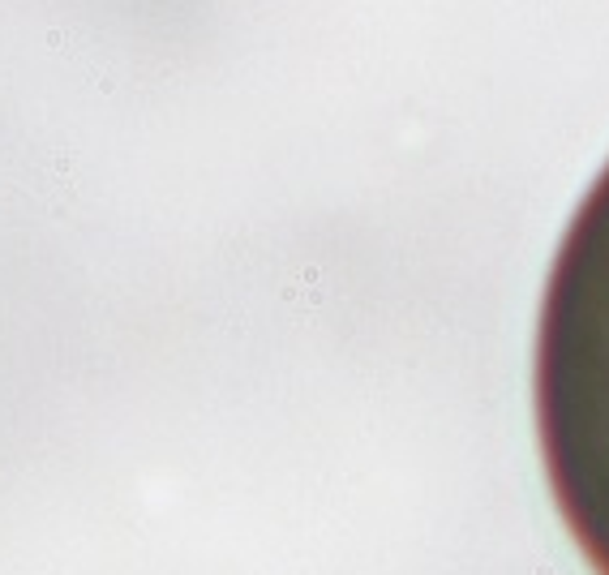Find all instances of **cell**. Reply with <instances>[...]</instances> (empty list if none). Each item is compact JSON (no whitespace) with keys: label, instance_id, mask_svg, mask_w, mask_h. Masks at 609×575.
<instances>
[{"label":"cell","instance_id":"obj_1","mask_svg":"<svg viewBox=\"0 0 609 575\" xmlns=\"http://www.w3.org/2000/svg\"><path fill=\"white\" fill-rule=\"evenodd\" d=\"M537 429L554 502L596 575H609V163L579 202L537 331Z\"/></svg>","mask_w":609,"mask_h":575}]
</instances>
